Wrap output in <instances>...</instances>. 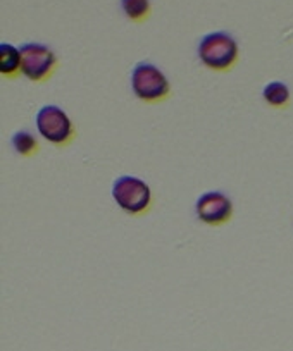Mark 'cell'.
<instances>
[{"label":"cell","mask_w":293,"mask_h":351,"mask_svg":"<svg viewBox=\"0 0 293 351\" xmlns=\"http://www.w3.org/2000/svg\"><path fill=\"white\" fill-rule=\"evenodd\" d=\"M11 145L19 155H25V157L38 150V141L30 131H16L11 138Z\"/></svg>","instance_id":"cell-10"},{"label":"cell","mask_w":293,"mask_h":351,"mask_svg":"<svg viewBox=\"0 0 293 351\" xmlns=\"http://www.w3.org/2000/svg\"><path fill=\"white\" fill-rule=\"evenodd\" d=\"M131 90L137 99L143 102H159L171 92L166 74L150 62H138L131 71Z\"/></svg>","instance_id":"cell-3"},{"label":"cell","mask_w":293,"mask_h":351,"mask_svg":"<svg viewBox=\"0 0 293 351\" xmlns=\"http://www.w3.org/2000/svg\"><path fill=\"white\" fill-rule=\"evenodd\" d=\"M36 131L43 140L64 147L75 136V126L66 112L57 106H43L36 112Z\"/></svg>","instance_id":"cell-4"},{"label":"cell","mask_w":293,"mask_h":351,"mask_svg":"<svg viewBox=\"0 0 293 351\" xmlns=\"http://www.w3.org/2000/svg\"><path fill=\"white\" fill-rule=\"evenodd\" d=\"M121 11L130 21L141 23L150 16V0H119Z\"/></svg>","instance_id":"cell-9"},{"label":"cell","mask_w":293,"mask_h":351,"mask_svg":"<svg viewBox=\"0 0 293 351\" xmlns=\"http://www.w3.org/2000/svg\"><path fill=\"white\" fill-rule=\"evenodd\" d=\"M262 99L271 107H285L290 102V90L281 81H271L262 90Z\"/></svg>","instance_id":"cell-8"},{"label":"cell","mask_w":293,"mask_h":351,"mask_svg":"<svg viewBox=\"0 0 293 351\" xmlns=\"http://www.w3.org/2000/svg\"><path fill=\"white\" fill-rule=\"evenodd\" d=\"M238 42L228 32H211L198 42V60L211 71H228L238 60Z\"/></svg>","instance_id":"cell-1"},{"label":"cell","mask_w":293,"mask_h":351,"mask_svg":"<svg viewBox=\"0 0 293 351\" xmlns=\"http://www.w3.org/2000/svg\"><path fill=\"white\" fill-rule=\"evenodd\" d=\"M195 214L209 226H221L233 215V202L223 191H205L195 202Z\"/></svg>","instance_id":"cell-6"},{"label":"cell","mask_w":293,"mask_h":351,"mask_svg":"<svg viewBox=\"0 0 293 351\" xmlns=\"http://www.w3.org/2000/svg\"><path fill=\"white\" fill-rule=\"evenodd\" d=\"M23 57L21 73L30 81L42 83L52 76L57 66V57L50 47L38 42H26L19 47Z\"/></svg>","instance_id":"cell-5"},{"label":"cell","mask_w":293,"mask_h":351,"mask_svg":"<svg viewBox=\"0 0 293 351\" xmlns=\"http://www.w3.org/2000/svg\"><path fill=\"white\" fill-rule=\"evenodd\" d=\"M113 198L117 207L130 215H140L149 210L152 191L137 176H119L113 183Z\"/></svg>","instance_id":"cell-2"},{"label":"cell","mask_w":293,"mask_h":351,"mask_svg":"<svg viewBox=\"0 0 293 351\" xmlns=\"http://www.w3.org/2000/svg\"><path fill=\"white\" fill-rule=\"evenodd\" d=\"M21 50L11 43H0V73L4 77H14L21 73Z\"/></svg>","instance_id":"cell-7"}]
</instances>
